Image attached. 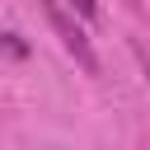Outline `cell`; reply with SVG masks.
<instances>
[{
    "instance_id": "cell-1",
    "label": "cell",
    "mask_w": 150,
    "mask_h": 150,
    "mask_svg": "<svg viewBox=\"0 0 150 150\" xmlns=\"http://www.w3.org/2000/svg\"><path fill=\"white\" fill-rule=\"evenodd\" d=\"M42 14H47V23L56 28V38L66 42V52H70V56H75V61H80L89 75H98V56H94V47H89L84 28L75 23V14H70V9H61V5H47Z\"/></svg>"
},
{
    "instance_id": "cell-2",
    "label": "cell",
    "mask_w": 150,
    "mask_h": 150,
    "mask_svg": "<svg viewBox=\"0 0 150 150\" xmlns=\"http://www.w3.org/2000/svg\"><path fill=\"white\" fill-rule=\"evenodd\" d=\"M0 52H9V56H23L28 47H23V42H19L14 33H5V38H0Z\"/></svg>"
},
{
    "instance_id": "cell-3",
    "label": "cell",
    "mask_w": 150,
    "mask_h": 150,
    "mask_svg": "<svg viewBox=\"0 0 150 150\" xmlns=\"http://www.w3.org/2000/svg\"><path fill=\"white\" fill-rule=\"evenodd\" d=\"M145 75H150V61H145Z\"/></svg>"
}]
</instances>
